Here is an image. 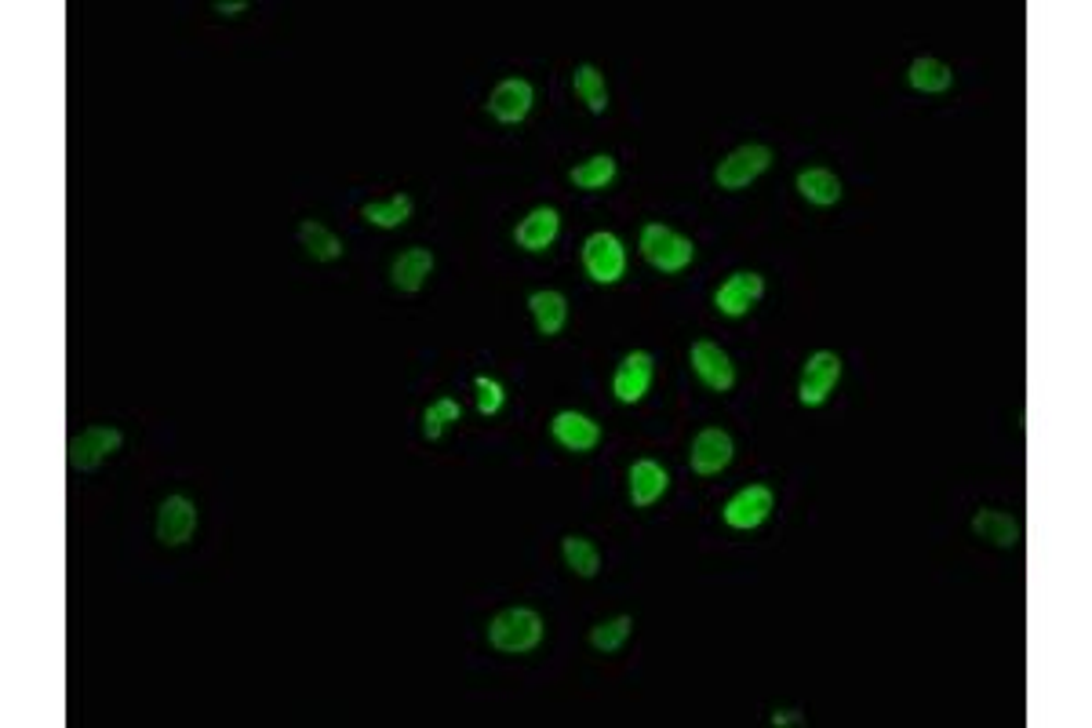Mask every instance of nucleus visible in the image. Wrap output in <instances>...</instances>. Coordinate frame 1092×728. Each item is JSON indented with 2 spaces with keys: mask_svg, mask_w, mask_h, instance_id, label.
<instances>
[{
  "mask_svg": "<svg viewBox=\"0 0 1092 728\" xmlns=\"http://www.w3.org/2000/svg\"><path fill=\"white\" fill-rule=\"evenodd\" d=\"M543 616L535 608H502L499 616H491L488 623V645L502 652V656H524V652L539 648L543 641Z\"/></svg>",
  "mask_w": 1092,
  "mask_h": 728,
  "instance_id": "f257e3e1",
  "label": "nucleus"
},
{
  "mask_svg": "<svg viewBox=\"0 0 1092 728\" xmlns=\"http://www.w3.org/2000/svg\"><path fill=\"white\" fill-rule=\"evenodd\" d=\"M638 248H641L644 263L655 266V270H663V274H681V270L696 259V244L688 241L685 234H677V230H670V226H663V223H649V226H644Z\"/></svg>",
  "mask_w": 1092,
  "mask_h": 728,
  "instance_id": "f03ea898",
  "label": "nucleus"
},
{
  "mask_svg": "<svg viewBox=\"0 0 1092 728\" xmlns=\"http://www.w3.org/2000/svg\"><path fill=\"white\" fill-rule=\"evenodd\" d=\"M583 270L590 281L597 285H616L627 270V252H622V241L616 234L597 230L583 241Z\"/></svg>",
  "mask_w": 1092,
  "mask_h": 728,
  "instance_id": "7ed1b4c3",
  "label": "nucleus"
},
{
  "mask_svg": "<svg viewBox=\"0 0 1092 728\" xmlns=\"http://www.w3.org/2000/svg\"><path fill=\"white\" fill-rule=\"evenodd\" d=\"M769 165H772V150L761 146V143H750V146L732 150V154L717 165L714 179H717L721 190H743V187H750L758 176H764Z\"/></svg>",
  "mask_w": 1092,
  "mask_h": 728,
  "instance_id": "20e7f679",
  "label": "nucleus"
},
{
  "mask_svg": "<svg viewBox=\"0 0 1092 728\" xmlns=\"http://www.w3.org/2000/svg\"><path fill=\"white\" fill-rule=\"evenodd\" d=\"M841 379V357L830 350H816L802 368V383H797V401L805 408H819L830 397V390Z\"/></svg>",
  "mask_w": 1092,
  "mask_h": 728,
  "instance_id": "39448f33",
  "label": "nucleus"
},
{
  "mask_svg": "<svg viewBox=\"0 0 1092 728\" xmlns=\"http://www.w3.org/2000/svg\"><path fill=\"white\" fill-rule=\"evenodd\" d=\"M120 441H124V433H120L117 427H87L81 430L76 438L70 441V470H95V466H103L109 455H114L120 449Z\"/></svg>",
  "mask_w": 1092,
  "mask_h": 728,
  "instance_id": "423d86ee",
  "label": "nucleus"
},
{
  "mask_svg": "<svg viewBox=\"0 0 1092 728\" xmlns=\"http://www.w3.org/2000/svg\"><path fill=\"white\" fill-rule=\"evenodd\" d=\"M772 506H775L772 488H764V485H747V488H739V492L728 499L725 510H721V517H725V525H728V528L750 532V528H758V525H764V521H769Z\"/></svg>",
  "mask_w": 1092,
  "mask_h": 728,
  "instance_id": "0eeeda50",
  "label": "nucleus"
},
{
  "mask_svg": "<svg viewBox=\"0 0 1092 728\" xmlns=\"http://www.w3.org/2000/svg\"><path fill=\"white\" fill-rule=\"evenodd\" d=\"M688 361H692V372L699 375V383H703L707 390H717V394H725V390H732V383H736V368H732V357L721 350L717 343H710V339L692 343V354H688Z\"/></svg>",
  "mask_w": 1092,
  "mask_h": 728,
  "instance_id": "6e6552de",
  "label": "nucleus"
},
{
  "mask_svg": "<svg viewBox=\"0 0 1092 728\" xmlns=\"http://www.w3.org/2000/svg\"><path fill=\"white\" fill-rule=\"evenodd\" d=\"M761 296H764V277L753 274V270H739V274H732L725 285L717 288L714 307L725 313V318H747Z\"/></svg>",
  "mask_w": 1092,
  "mask_h": 728,
  "instance_id": "1a4fd4ad",
  "label": "nucleus"
},
{
  "mask_svg": "<svg viewBox=\"0 0 1092 728\" xmlns=\"http://www.w3.org/2000/svg\"><path fill=\"white\" fill-rule=\"evenodd\" d=\"M652 372H655L652 354H644V350L627 354L616 368V379H612V394H616L622 405H638V401L649 394Z\"/></svg>",
  "mask_w": 1092,
  "mask_h": 728,
  "instance_id": "9d476101",
  "label": "nucleus"
},
{
  "mask_svg": "<svg viewBox=\"0 0 1092 728\" xmlns=\"http://www.w3.org/2000/svg\"><path fill=\"white\" fill-rule=\"evenodd\" d=\"M732 452H736V444H732L728 433L717 430V427H710V430H699L696 433L692 452H688V463H692V470L699 477H714V474H721L732 463Z\"/></svg>",
  "mask_w": 1092,
  "mask_h": 728,
  "instance_id": "9b49d317",
  "label": "nucleus"
},
{
  "mask_svg": "<svg viewBox=\"0 0 1092 728\" xmlns=\"http://www.w3.org/2000/svg\"><path fill=\"white\" fill-rule=\"evenodd\" d=\"M197 532V506L186 496H168L157 510V539L164 547H182Z\"/></svg>",
  "mask_w": 1092,
  "mask_h": 728,
  "instance_id": "f8f14e48",
  "label": "nucleus"
},
{
  "mask_svg": "<svg viewBox=\"0 0 1092 728\" xmlns=\"http://www.w3.org/2000/svg\"><path fill=\"white\" fill-rule=\"evenodd\" d=\"M532 103H535L532 84L521 77H510V81L496 84V92L488 95V114L496 117L499 124H521L524 117H529Z\"/></svg>",
  "mask_w": 1092,
  "mask_h": 728,
  "instance_id": "ddd939ff",
  "label": "nucleus"
},
{
  "mask_svg": "<svg viewBox=\"0 0 1092 728\" xmlns=\"http://www.w3.org/2000/svg\"><path fill=\"white\" fill-rule=\"evenodd\" d=\"M550 433L561 449L583 455V452H594L601 444V427L583 411H557L554 422H550Z\"/></svg>",
  "mask_w": 1092,
  "mask_h": 728,
  "instance_id": "4468645a",
  "label": "nucleus"
},
{
  "mask_svg": "<svg viewBox=\"0 0 1092 728\" xmlns=\"http://www.w3.org/2000/svg\"><path fill=\"white\" fill-rule=\"evenodd\" d=\"M557 230H561V215L543 204V208H532L518 223L513 241H518V248H524V252H546V248L557 241Z\"/></svg>",
  "mask_w": 1092,
  "mask_h": 728,
  "instance_id": "2eb2a0df",
  "label": "nucleus"
},
{
  "mask_svg": "<svg viewBox=\"0 0 1092 728\" xmlns=\"http://www.w3.org/2000/svg\"><path fill=\"white\" fill-rule=\"evenodd\" d=\"M666 485H670V477H666V470L655 460H638L630 466V503L633 506H652L655 499H660L666 492Z\"/></svg>",
  "mask_w": 1092,
  "mask_h": 728,
  "instance_id": "dca6fc26",
  "label": "nucleus"
},
{
  "mask_svg": "<svg viewBox=\"0 0 1092 728\" xmlns=\"http://www.w3.org/2000/svg\"><path fill=\"white\" fill-rule=\"evenodd\" d=\"M430 270H434L430 248H408V252H401L393 259L390 281H393V288H401V291H419L426 285V277H430Z\"/></svg>",
  "mask_w": 1092,
  "mask_h": 728,
  "instance_id": "f3484780",
  "label": "nucleus"
},
{
  "mask_svg": "<svg viewBox=\"0 0 1092 728\" xmlns=\"http://www.w3.org/2000/svg\"><path fill=\"white\" fill-rule=\"evenodd\" d=\"M529 310H532V318H535V329H539V335H546V339H554V335L561 332L565 321H568V299L561 296V291H554V288L532 291V296H529Z\"/></svg>",
  "mask_w": 1092,
  "mask_h": 728,
  "instance_id": "a211bd4d",
  "label": "nucleus"
},
{
  "mask_svg": "<svg viewBox=\"0 0 1092 728\" xmlns=\"http://www.w3.org/2000/svg\"><path fill=\"white\" fill-rule=\"evenodd\" d=\"M972 532H976L980 539H987L994 542V547H1020V539H1023V528H1020V521H1016L1012 514H1001V510H980L976 517H972Z\"/></svg>",
  "mask_w": 1092,
  "mask_h": 728,
  "instance_id": "6ab92c4d",
  "label": "nucleus"
},
{
  "mask_svg": "<svg viewBox=\"0 0 1092 728\" xmlns=\"http://www.w3.org/2000/svg\"><path fill=\"white\" fill-rule=\"evenodd\" d=\"M797 193L816 208H830L841 201V179L827 168H805L797 171Z\"/></svg>",
  "mask_w": 1092,
  "mask_h": 728,
  "instance_id": "aec40b11",
  "label": "nucleus"
},
{
  "mask_svg": "<svg viewBox=\"0 0 1092 728\" xmlns=\"http://www.w3.org/2000/svg\"><path fill=\"white\" fill-rule=\"evenodd\" d=\"M906 81H911V88H917V92L936 95V92H947L950 84H954V70H950L947 62L933 59V56H922V59L911 62Z\"/></svg>",
  "mask_w": 1092,
  "mask_h": 728,
  "instance_id": "412c9836",
  "label": "nucleus"
},
{
  "mask_svg": "<svg viewBox=\"0 0 1092 728\" xmlns=\"http://www.w3.org/2000/svg\"><path fill=\"white\" fill-rule=\"evenodd\" d=\"M572 88H575L579 99L586 103V110H590V114H605V110H608L605 73H601L597 67H590V62H583V67H575V73H572Z\"/></svg>",
  "mask_w": 1092,
  "mask_h": 728,
  "instance_id": "4be33fe9",
  "label": "nucleus"
},
{
  "mask_svg": "<svg viewBox=\"0 0 1092 728\" xmlns=\"http://www.w3.org/2000/svg\"><path fill=\"white\" fill-rule=\"evenodd\" d=\"M360 219L371 223V226H382V230H393V226H404L412 219V198L408 193H393L390 201H376V204H365L360 208Z\"/></svg>",
  "mask_w": 1092,
  "mask_h": 728,
  "instance_id": "5701e85b",
  "label": "nucleus"
},
{
  "mask_svg": "<svg viewBox=\"0 0 1092 728\" xmlns=\"http://www.w3.org/2000/svg\"><path fill=\"white\" fill-rule=\"evenodd\" d=\"M299 241H302L306 252L317 259V263H332V259L343 255V241H339V237L328 230V226L313 223V219H306L299 226Z\"/></svg>",
  "mask_w": 1092,
  "mask_h": 728,
  "instance_id": "b1692460",
  "label": "nucleus"
},
{
  "mask_svg": "<svg viewBox=\"0 0 1092 728\" xmlns=\"http://www.w3.org/2000/svg\"><path fill=\"white\" fill-rule=\"evenodd\" d=\"M561 553H565L568 569H572L575 575H583V580H594V575L601 572V550L583 536H565Z\"/></svg>",
  "mask_w": 1092,
  "mask_h": 728,
  "instance_id": "393cba45",
  "label": "nucleus"
},
{
  "mask_svg": "<svg viewBox=\"0 0 1092 728\" xmlns=\"http://www.w3.org/2000/svg\"><path fill=\"white\" fill-rule=\"evenodd\" d=\"M568 179H572V187L579 190H605L608 182L616 179V160L608 154H597V157L583 160V165H575L568 171Z\"/></svg>",
  "mask_w": 1092,
  "mask_h": 728,
  "instance_id": "a878e982",
  "label": "nucleus"
},
{
  "mask_svg": "<svg viewBox=\"0 0 1092 728\" xmlns=\"http://www.w3.org/2000/svg\"><path fill=\"white\" fill-rule=\"evenodd\" d=\"M630 630H633V619L630 616L605 619V623H597L594 630H590V645H594L597 652H619L622 645H627Z\"/></svg>",
  "mask_w": 1092,
  "mask_h": 728,
  "instance_id": "bb28decb",
  "label": "nucleus"
},
{
  "mask_svg": "<svg viewBox=\"0 0 1092 728\" xmlns=\"http://www.w3.org/2000/svg\"><path fill=\"white\" fill-rule=\"evenodd\" d=\"M463 419V405L452 397H437L430 408L423 411V433H426V441H437L444 433L448 422H459Z\"/></svg>",
  "mask_w": 1092,
  "mask_h": 728,
  "instance_id": "cd10ccee",
  "label": "nucleus"
},
{
  "mask_svg": "<svg viewBox=\"0 0 1092 728\" xmlns=\"http://www.w3.org/2000/svg\"><path fill=\"white\" fill-rule=\"evenodd\" d=\"M474 390H477V411L480 416H496V411L502 408V401H507L502 383H496V379H488V375H477Z\"/></svg>",
  "mask_w": 1092,
  "mask_h": 728,
  "instance_id": "c85d7f7f",
  "label": "nucleus"
},
{
  "mask_svg": "<svg viewBox=\"0 0 1092 728\" xmlns=\"http://www.w3.org/2000/svg\"><path fill=\"white\" fill-rule=\"evenodd\" d=\"M245 0H229V4H226V0H218V4H215V12L218 15H226V19H234V15H240V12H245Z\"/></svg>",
  "mask_w": 1092,
  "mask_h": 728,
  "instance_id": "c756f323",
  "label": "nucleus"
},
{
  "mask_svg": "<svg viewBox=\"0 0 1092 728\" xmlns=\"http://www.w3.org/2000/svg\"><path fill=\"white\" fill-rule=\"evenodd\" d=\"M802 721H805V717L797 714V711H775L772 714V725L775 728H780V725H802Z\"/></svg>",
  "mask_w": 1092,
  "mask_h": 728,
  "instance_id": "7c9ffc66",
  "label": "nucleus"
}]
</instances>
